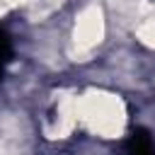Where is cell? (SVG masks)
<instances>
[{
	"instance_id": "obj_1",
	"label": "cell",
	"mask_w": 155,
	"mask_h": 155,
	"mask_svg": "<svg viewBox=\"0 0 155 155\" xmlns=\"http://www.w3.org/2000/svg\"><path fill=\"white\" fill-rule=\"evenodd\" d=\"M126 153L128 155H155V143L153 136L145 128H136L128 140H126Z\"/></svg>"
},
{
	"instance_id": "obj_2",
	"label": "cell",
	"mask_w": 155,
	"mask_h": 155,
	"mask_svg": "<svg viewBox=\"0 0 155 155\" xmlns=\"http://www.w3.org/2000/svg\"><path fill=\"white\" fill-rule=\"evenodd\" d=\"M12 56V44H10V36L7 31L0 27V80H2V73H5V65Z\"/></svg>"
}]
</instances>
